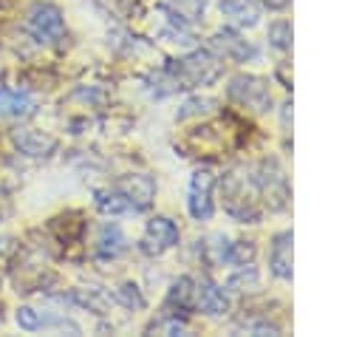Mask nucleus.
<instances>
[{"mask_svg":"<svg viewBox=\"0 0 362 337\" xmlns=\"http://www.w3.org/2000/svg\"><path fill=\"white\" fill-rule=\"evenodd\" d=\"M218 76V59H212L209 54L198 51L187 59H181L175 65V82L178 88H195V85H206Z\"/></svg>","mask_w":362,"mask_h":337,"instance_id":"nucleus-1","label":"nucleus"},{"mask_svg":"<svg viewBox=\"0 0 362 337\" xmlns=\"http://www.w3.org/2000/svg\"><path fill=\"white\" fill-rule=\"evenodd\" d=\"M229 96L238 105H246V108H255V110H269V105H272L269 85L257 76H235L229 82Z\"/></svg>","mask_w":362,"mask_h":337,"instance_id":"nucleus-2","label":"nucleus"},{"mask_svg":"<svg viewBox=\"0 0 362 337\" xmlns=\"http://www.w3.org/2000/svg\"><path fill=\"white\" fill-rule=\"evenodd\" d=\"M175 244H178V227L170 218L158 215V218L147 221L144 235H141V252H147V255H164Z\"/></svg>","mask_w":362,"mask_h":337,"instance_id":"nucleus-3","label":"nucleus"},{"mask_svg":"<svg viewBox=\"0 0 362 337\" xmlns=\"http://www.w3.org/2000/svg\"><path fill=\"white\" fill-rule=\"evenodd\" d=\"M28 28L40 37V40H59L65 34V20L62 11L51 3H37L28 11Z\"/></svg>","mask_w":362,"mask_h":337,"instance_id":"nucleus-4","label":"nucleus"},{"mask_svg":"<svg viewBox=\"0 0 362 337\" xmlns=\"http://www.w3.org/2000/svg\"><path fill=\"white\" fill-rule=\"evenodd\" d=\"M212 184H215V178H212V173L209 170H198V173H192V181H189V215L192 218H198V221H206L209 215H212Z\"/></svg>","mask_w":362,"mask_h":337,"instance_id":"nucleus-5","label":"nucleus"},{"mask_svg":"<svg viewBox=\"0 0 362 337\" xmlns=\"http://www.w3.org/2000/svg\"><path fill=\"white\" fill-rule=\"evenodd\" d=\"M119 193L127 198V204L133 210H144L150 207L153 201V193H156V181L150 176H127L122 184H119Z\"/></svg>","mask_w":362,"mask_h":337,"instance_id":"nucleus-6","label":"nucleus"},{"mask_svg":"<svg viewBox=\"0 0 362 337\" xmlns=\"http://www.w3.org/2000/svg\"><path fill=\"white\" fill-rule=\"evenodd\" d=\"M11 139H14V144H17L23 153H28V156H48V153L57 147V142H54L51 136L40 133V130H28V127L14 130Z\"/></svg>","mask_w":362,"mask_h":337,"instance_id":"nucleus-7","label":"nucleus"},{"mask_svg":"<svg viewBox=\"0 0 362 337\" xmlns=\"http://www.w3.org/2000/svg\"><path fill=\"white\" fill-rule=\"evenodd\" d=\"M269 261H272V272H274L277 278H283V280L291 278V232L274 235Z\"/></svg>","mask_w":362,"mask_h":337,"instance_id":"nucleus-8","label":"nucleus"},{"mask_svg":"<svg viewBox=\"0 0 362 337\" xmlns=\"http://www.w3.org/2000/svg\"><path fill=\"white\" fill-rule=\"evenodd\" d=\"M195 303H198L206 314H221V312H226V306H229L223 289H218V286L209 283V280L195 283Z\"/></svg>","mask_w":362,"mask_h":337,"instance_id":"nucleus-9","label":"nucleus"},{"mask_svg":"<svg viewBox=\"0 0 362 337\" xmlns=\"http://www.w3.org/2000/svg\"><path fill=\"white\" fill-rule=\"evenodd\" d=\"M124 246H127V241H124V235H122V229L116 227V224H105L102 229H99V238H96V255L99 258H119L122 252H124Z\"/></svg>","mask_w":362,"mask_h":337,"instance_id":"nucleus-10","label":"nucleus"},{"mask_svg":"<svg viewBox=\"0 0 362 337\" xmlns=\"http://www.w3.org/2000/svg\"><path fill=\"white\" fill-rule=\"evenodd\" d=\"M221 11L235 23V25H243V28H252L257 23V6L252 0H223L221 3Z\"/></svg>","mask_w":362,"mask_h":337,"instance_id":"nucleus-11","label":"nucleus"},{"mask_svg":"<svg viewBox=\"0 0 362 337\" xmlns=\"http://www.w3.org/2000/svg\"><path fill=\"white\" fill-rule=\"evenodd\" d=\"M212 45L223 54V57H232V59H246V57H255V48L246 42V40H240V37H235V34H229V31H221V34H215L212 37Z\"/></svg>","mask_w":362,"mask_h":337,"instance_id":"nucleus-12","label":"nucleus"},{"mask_svg":"<svg viewBox=\"0 0 362 337\" xmlns=\"http://www.w3.org/2000/svg\"><path fill=\"white\" fill-rule=\"evenodd\" d=\"M34 108V102L25 93L17 91H0V113H11V116H23Z\"/></svg>","mask_w":362,"mask_h":337,"instance_id":"nucleus-13","label":"nucleus"},{"mask_svg":"<svg viewBox=\"0 0 362 337\" xmlns=\"http://www.w3.org/2000/svg\"><path fill=\"white\" fill-rule=\"evenodd\" d=\"M170 300H173V303H178L181 309H189V306L195 303V283H192L189 278H181V280L173 286Z\"/></svg>","mask_w":362,"mask_h":337,"instance_id":"nucleus-14","label":"nucleus"},{"mask_svg":"<svg viewBox=\"0 0 362 337\" xmlns=\"http://www.w3.org/2000/svg\"><path fill=\"white\" fill-rule=\"evenodd\" d=\"M96 204H99V210L102 212H124V210H130V204H127V198L116 190V193H96Z\"/></svg>","mask_w":362,"mask_h":337,"instance_id":"nucleus-15","label":"nucleus"},{"mask_svg":"<svg viewBox=\"0 0 362 337\" xmlns=\"http://www.w3.org/2000/svg\"><path fill=\"white\" fill-rule=\"evenodd\" d=\"M17 323L25 331H37V329H42V314L28 309V306H23V309H17Z\"/></svg>","mask_w":362,"mask_h":337,"instance_id":"nucleus-16","label":"nucleus"},{"mask_svg":"<svg viewBox=\"0 0 362 337\" xmlns=\"http://www.w3.org/2000/svg\"><path fill=\"white\" fill-rule=\"evenodd\" d=\"M272 42L277 45V48H286L288 45V40H291V28H288V23H274L272 25Z\"/></svg>","mask_w":362,"mask_h":337,"instance_id":"nucleus-17","label":"nucleus"},{"mask_svg":"<svg viewBox=\"0 0 362 337\" xmlns=\"http://www.w3.org/2000/svg\"><path fill=\"white\" fill-rule=\"evenodd\" d=\"M263 3H266V6H272V8H280V6H286L288 0H263Z\"/></svg>","mask_w":362,"mask_h":337,"instance_id":"nucleus-18","label":"nucleus"},{"mask_svg":"<svg viewBox=\"0 0 362 337\" xmlns=\"http://www.w3.org/2000/svg\"><path fill=\"white\" fill-rule=\"evenodd\" d=\"M6 244H8V241H6V238H0V255L6 252Z\"/></svg>","mask_w":362,"mask_h":337,"instance_id":"nucleus-19","label":"nucleus"}]
</instances>
